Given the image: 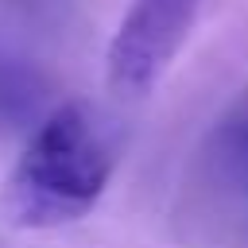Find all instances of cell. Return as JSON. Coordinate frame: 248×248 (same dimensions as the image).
<instances>
[{"label":"cell","mask_w":248,"mask_h":248,"mask_svg":"<svg viewBox=\"0 0 248 248\" xmlns=\"http://www.w3.org/2000/svg\"><path fill=\"white\" fill-rule=\"evenodd\" d=\"M112 163V140L85 101L46 108L0 182V221L23 232L81 221L101 202Z\"/></svg>","instance_id":"6da1fadb"},{"label":"cell","mask_w":248,"mask_h":248,"mask_svg":"<svg viewBox=\"0 0 248 248\" xmlns=\"http://www.w3.org/2000/svg\"><path fill=\"white\" fill-rule=\"evenodd\" d=\"M43 81L35 70L0 58V120L12 128H35L43 120Z\"/></svg>","instance_id":"3957f363"},{"label":"cell","mask_w":248,"mask_h":248,"mask_svg":"<svg viewBox=\"0 0 248 248\" xmlns=\"http://www.w3.org/2000/svg\"><path fill=\"white\" fill-rule=\"evenodd\" d=\"M194 16L198 0H132L105 50L108 89L120 97H147L182 50Z\"/></svg>","instance_id":"7a4b0ae2"}]
</instances>
